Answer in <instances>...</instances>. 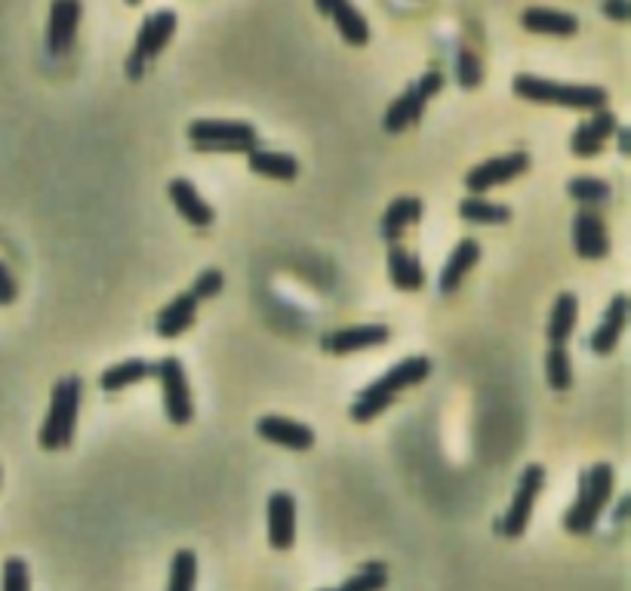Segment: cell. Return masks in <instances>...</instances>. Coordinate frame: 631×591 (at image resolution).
Returning <instances> with one entry per match:
<instances>
[{
	"label": "cell",
	"mask_w": 631,
	"mask_h": 591,
	"mask_svg": "<svg viewBox=\"0 0 631 591\" xmlns=\"http://www.w3.org/2000/svg\"><path fill=\"white\" fill-rule=\"evenodd\" d=\"M195 315H198V299L185 289L167 308H160L155 329H158V336H164V339H176V336H183L185 329L195 324Z\"/></svg>",
	"instance_id": "d6986e66"
},
{
	"label": "cell",
	"mask_w": 631,
	"mask_h": 591,
	"mask_svg": "<svg viewBox=\"0 0 631 591\" xmlns=\"http://www.w3.org/2000/svg\"><path fill=\"white\" fill-rule=\"evenodd\" d=\"M625 324H629V296H622V293H619L617 299L607 305L601 324H598L592 333L594 355H610V352H613V348L619 345V336H622Z\"/></svg>",
	"instance_id": "e0dca14e"
},
{
	"label": "cell",
	"mask_w": 631,
	"mask_h": 591,
	"mask_svg": "<svg viewBox=\"0 0 631 591\" xmlns=\"http://www.w3.org/2000/svg\"><path fill=\"white\" fill-rule=\"evenodd\" d=\"M526 167H530L526 151H509V155L484 160V164H477V167L465 173V188H469L474 197H484L490 188L517 179L521 173H526Z\"/></svg>",
	"instance_id": "9c48e42d"
},
{
	"label": "cell",
	"mask_w": 631,
	"mask_h": 591,
	"mask_svg": "<svg viewBox=\"0 0 631 591\" xmlns=\"http://www.w3.org/2000/svg\"><path fill=\"white\" fill-rule=\"evenodd\" d=\"M268 542L277 552H289L296 542V500L284 490L268 500Z\"/></svg>",
	"instance_id": "5bb4252c"
},
{
	"label": "cell",
	"mask_w": 631,
	"mask_h": 591,
	"mask_svg": "<svg viewBox=\"0 0 631 591\" xmlns=\"http://www.w3.org/2000/svg\"><path fill=\"white\" fill-rule=\"evenodd\" d=\"M601 13L610 16V19H619V22H625V19H631V7L629 3H604Z\"/></svg>",
	"instance_id": "74e56055"
},
{
	"label": "cell",
	"mask_w": 631,
	"mask_h": 591,
	"mask_svg": "<svg viewBox=\"0 0 631 591\" xmlns=\"http://www.w3.org/2000/svg\"><path fill=\"white\" fill-rule=\"evenodd\" d=\"M388 582V567L373 561V564H364L357 570L355 577H348L339 585V591H382Z\"/></svg>",
	"instance_id": "1f68e13d"
},
{
	"label": "cell",
	"mask_w": 631,
	"mask_h": 591,
	"mask_svg": "<svg viewBox=\"0 0 631 591\" xmlns=\"http://www.w3.org/2000/svg\"><path fill=\"white\" fill-rule=\"evenodd\" d=\"M545 380L552 392H570L573 388V364L566 355V345H552L545 355Z\"/></svg>",
	"instance_id": "f1b7e54d"
},
{
	"label": "cell",
	"mask_w": 631,
	"mask_h": 591,
	"mask_svg": "<svg viewBox=\"0 0 631 591\" xmlns=\"http://www.w3.org/2000/svg\"><path fill=\"white\" fill-rule=\"evenodd\" d=\"M619 130V118L610 111V108H598L592 118L585 124H579L573 130V139H570V151L576 158H594L601 155L604 142Z\"/></svg>",
	"instance_id": "8fae6325"
},
{
	"label": "cell",
	"mask_w": 631,
	"mask_h": 591,
	"mask_svg": "<svg viewBox=\"0 0 631 591\" xmlns=\"http://www.w3.org/2000/svg\"><path fill=\"white\" fill-rule=\"evenodd\" d=\"M188 139L198 145L200 151H240L250 155L259 148L256 130L244 120H195L188 127Z\"/></svg>",
	"instance_id": "5b68a950"
},
{
	"label": "cell",
	"mask_w": 631,
	"mask_h": 591,
	"mask_svg": "<svg viewBox=\"0 0 631 591\" xmlns=\"http://www.w3.org/2000/svg\"><path fill=\"white\" fill-rule=\"evenodd\" d=\"M321 13L333 16V26L336 31L343 35L345 43H352V47H364L369 40V26L367 19L361 10H355L352 3H321L317 7Z\"/></svg>",
	"instance_id": "7402d4cb"
},
{
	"label": "cell",
	"mask_w": 631,
	"mask_h": 591,
	"mask_svg": "<svg viewBox=\"0 0 631 591\" xmlns=\"http://www.w3.org/2000/svg\"><path fill=\"white\" fill-rule=\"evenodd\" d=\"M456 78H460L462 87H469V90H474L477 83H481V62H477V56L472 53V50H460V56H456Z\"/></svg>",
	"instance_id": "e575fe53"
},
{
	"label": "cell",
	"mask_w": 631,
	"mask_h": 591,
	"mask_svg": "<svg viewBox=\"0 0 631 591\" xmlns=\"http://www.w3.org/2000/svg\"><path fill=\"white\" fill-rule=\"evenodd\" d=\"M477 259H481V244L474 237H462L441 272V293H456L465 275L477 265Z\"/></svg>",
	"instance_id": "ffe728a7"
},
{
	"label": "cell",
	"mask_w": 631,
	"mask_h": 591,
	"mask_svg": "<svg viewBox=\"0 0 631 591\" xmlns=\"http://www.w3.org/2000/svg\"><path fill=\"white\" fill-rule=\"evenodd\" d=\"M579 321V299L573 293H561L552 305V315H549V342L552 345H566V339L573 336Z\"/></svg>",
	"instance_id": "484cf974"
},
{
	"label": "cell",
	"mask_w": 631,
	"mask_h": 591,
	"mask_svg": "<svg viewBox=\"0 0 631 591\" xmlns=\"http://www.w3.org/2000/svg\"><path fill=\"white\" fill-rule=\"evenodd\" d=\"M526 31L533 35H552V38H573L579 31V19L564 10H552V7H526L521 16Z\"/></svg>",
	"instance_id": "ac0fdd59"
},
{
	"label": "cell",
	"mask_w": 631,
	"mask_h": 591,
	"mask_svg": "<svg viewBox=\"0 0 631 591\" xmlns=\"http://www.w3.org/2000/svg\"><path fill=\"white\" fill-rule=\"evenodd\" d=\"M425 96L420 92V87L413 83V87H407V90L397 96L395 102H392V108L385 111V118H382V127H385V132H401L407 130L410 124H416V120L422 118V111H425Z\"/></svg>",
	"instance_id": "603a6c76"
},
{
	"label": "cell",
	"mask_w": 631,
	"mask_h": 591,
	"mask_svg": "<svg viewBox=\"0 0 631 591\" xmlns=\"http://www.w3.org/2000/svg\"><path fill=\"white\" fill-rule=\"evenodd\" d=\"M167 195H170L172 207L179 210L185 223L195 225V228H207L213 225V207L198 195V188L188 183V179H172L170 188H167Z\"/></svg>",
	"instance_id": "2e32d148"
},
{
	"label": "cell",
	"mask_w": 631,
	"mask_h": 591,
	"mask_svg": "<svg viewBox=\"0 0 631 591\" xmlns=\"http://www.w3.org/2000/svg\"><path fill=\"white\" fill-rule=\"evenodd\" d=\"M416 87H420V92L425 96V99H432L434 92L444 87V75H441V71L434 68V71H428V75H422V80L416 83Z\"/></svg>",
	"instance_id": "8d00e7d4"
},
{
	"label": "cell",
	"mask_w": 631,
	"mask_h": 591,
	"mask_svg": "<svg viewBox=\"0 0 631 591\" xmlns=\"http://www.w3.org/2000/svg\"><path fill=\"white\" fill-rule=\"evenodd\" d=\"M176 13L172 10H155L151 16H145L142 31L136 38V47H132L130 59H127V78L139 80L145 71V62L158 59L160 50L170 43V38L176 35Z\"/></svg>",
	"instance_id": "8992f818"
},
{
	"label": "cell",
	"mask_w": 631,
	"mask_h": 591,
	"mask_svg": "<svg viewBox=\"0 0 631 591\" xmlns=\"http://www.w3.org/2000/svg\"><path fill=\"white\" fill-rule=\"evenodd\" d=\"M225 287V275L219 272V268H207V272H200L198 280H195V287L188 289L195 299H213V296H219Z\"/></svg>",
	"instance_id": "d6a6232c"
},
{
	"label": "cell",
	"mask_w": 631,
	"mask_h": 591,
	"mask_svg": "<svg viewBox=\"0 0 631 591\" xmlns=\"http://www.w3.org/2000/svg\"><path fill=\"white\" fill-rule=\"evenodd\" d=\"M460 216L465 223L474 225H502L512 219V210L502 207V204H493L487 197H465L460 204Z\"/></svg>",
	"instance_id": "83f0119b"
},
{
	"label": "cell",
	"mask_w": 631,
	"mask_h": 591,
	"mask_svg": "<svg viewBox=\"0 0 631 591\" xmlns=\"http://www.w3.org/2000/svg\"><path fill=\"white\" fill-rule=\"evenodd\" d=\"M253 173L268 176V179H280V183H293L299 176V160L284 151H272V148H253L247 155Z\"/></svg>",
	"instance_id": "d4e9b609"
},
{
	"label": "cell",
	"mask_w": 631,
	"mask_h": 591,
	"mask_svg": "<svg viewBox=\"0 0 631 591\" xmlns=\"http://www.w3.org/2000/svg\"><path fill=\"white\" fill-rule=\"evenodd\" d=\"M155 376L164 392V407L176 425H188L195 420V401H191V388H188V376L179 357H164L155 364Z\"/></svg>",
	"instance_id": "ba28073f"
},
{
	"label": "cell",
	"mask_w": 631,
	"mask_h": 591,
	"mask_svg": "<svg viewBox=\"0 0 631 591\" xmlns=\"http://www.w3.org/2000/svg\"><path fill=\"white\" fill-rule=\"evenodd\" d=\"M3 591H31V577L22 558H10L3 564Z\"/></svg>",
	"instance_id": "836d02e7"
},
{
	"label": "cell",
	"mask_w": 631,
	"mask_h": 591,
	"mask_svg": "<svg viewBox=\"0 0 631 591\" xmlns=\"http://www.w3.org/2000/svg\"><path fill=\"white\" fill-rule=\"evenodd\" d=\"M428 373H432V361H428V357L422 355L404 357L401 364L385 370L379 380L369 382L367 388L357 394L355 404H352V420L355 422L376 420L382 410L395 401L397 394L407 392L413 385H420V382L428 380Z\"/></svg>",
	"instance_id": "6da1fadb"
},
{
	"label": "cell",
	"mask_w": 631,
	"mask_h": 591,
	"mask_svg": "<svg viewBox=\"0 0 631 591\" xmlns=\"http://www.w3.org/2000/svg\"><path fill=\"white\" fill-rule=\"evenodd\" d=\"M16 277L10 272V265L0 263V305H13L16 303Z\"/></svg>",
	"instance_id": "d590c367"
},
{
	"label": "cell",
	"mask_w": 631,
	"mask_h": 591,
	"mask_svg": "<svg viewBox=\"0 0 631 591\" xmlns=\"http://www.w3.org/2000/svg\"><path fill=\"white\" fill-rule=\"evenodd\" d=\"M195 585H198V554L179 549L172 558L167 591H195Z\"/></svg>",
	"instance_id": "f546056e"
},
{
	"label": "cell",
	"mask_w": 631,
	"mask_h": 591,
	"mask_svg": "<svg viewBox=\"0 0 631 591\" xmlns=\"http://www.w3.org/2000/svg\"><path fill=\"white\" fill-rule=\"evenodd\" d=\"M542 486H545V469L542 465H526L521 472V481H517V490H514V500L509 505V512L502 518V533L509 539H521L526 533V524L533 518V509L540 502Z\"/></svg>",
	"instance_id": "52a82bcc"
},
{
	"label": "cell",
	"mask_w": 631,
	"mask_h": 591,
	"mask_svg": "<svg viewBox=\"0 0 631 591\" xmlns=\"http://www.w3.org/2000/svg\"><path fill=\"white\" fill-rule=\"evenodd\" d=\"M388 277H392V284H395L397 289H404V293H416V289L425 287L422 263L404 244H392V250H388Z\"/></svg>",
	"instance_id": "44dd1931"
},
{
	"label": "cell",
	"mask_w": 631,
	"mask_h": 591,
	"mask_svg": "<svg viewBox=\"0 0 631 591\" xmlns=\"http://www.w3.org/2000/svg\"><path fill=\"white\" fill-rule=\"evenodd\" d=\"M613 481H617V474H613L610 462H598L589 469V474L579 477V496L564 514L566 533H573V536L592 533L604 514L607 502L613 496Z\"/></svg>",
	"instance_id": "7a4b0ae2"
},
{
	"label": "cell",
	"mask_w": 631,
	"mask_h": 591,
	"mask_svg": "<svg viewBox=\"0 0 631 591\" xmlns=\"http://www.w3.org/2000/svg\"><path fill=\"white\" fill-rule=\"evenodd\" d=\"M514 92L526 102L540 106H561L576 108V111H598L607 108L604 87H585V83H558V80L536 78V75H517L514 78Z\"/></svg>",
	"instance_id": "3957f363"
},
{
	"label": "cell",
	"mask_w": 631,
	"mask_h": 591,
	"mask_svg": "<svg viewBox=\"0 0 631 591\" xmlns=\"http://www.w3.org/2000/svg\"><path fill=\"white\" fill-rule=\"evenodd\" d=\"M566 195L579 200L582 207H594V204H604L610 200V185L604 179H594V176H576V179H570L566 183Z\"/></svg>",
	"instance_id": "4dcf8cb0"
},
{
	"label": "cell",
	"mask_w": 631,
	"mask_h": 591,
	"mask_svg": "<svg viewBox=\"0 0 631 591\" xmlns=\"http://www.w3.org/2000/svg\"><path fill=\"white\" fill-rule=\"evenodd\" d=\"M80 394H83V382L78 376H66V380L56 382L50 410H47V420L40 429V447L62 450L71 444L75 429H78Z\"/></svg>",
	"instance_id": "277c9868"
},
{
	"label": "cell",
	"mask_w": 631,
	"mask_h": 591,
	"mask_svg": "<svg viewBox=\"0 0 631 591\" xmlns=\"http://www.w3.org/2000/svg\"><path fill=\"white\" fill-rule=\"evenodd\" d=\"M256 432L263 434L265 441L277 444V447L296 450V453L315 447V432L303 422L287 420V416H263L256 422Z\"/></svg>",
	"instance_id": "9a60e30c"
},
{
	"label": "cell",
	"mask_w": 631,
	"mask_h": 591,
	"mask_svg": "<svg viewBox=\"0 0 631 591\" xmlns=\"http://www.w3.org/2000/svg\"><path fill=\"white\" fill-rule=\"evenodd\" d=\"M617 136H619V151H622V155H631V139H629V130H625V127H619Z\"/></svg>",
	"instance_id": "f35d334b"
},
{
	"label": "cell",
	"mask_w": 631,
	"mask_h": 591,
	"mask_svg": "<svg viewBox=\"0 0 631 591\" xmlns=\"http://www.w3.org/2000/svg\"><path fill=\"white\" fill-rule=\"evenodd\" d=\"M324 591H339V589H324Z\"/></svg>",
	"instance_id": "ab89813d"
},
{
	"label": "cell",
	"mask_w": 631,
	"mask_h": 591,
	"mask_svg": "<svg viewBox=\"0 0 631 591\" xmlns=\"http://www.w3.org/2000/svg\"><path fill=\"white\" fill-rule=\"evenodd\" d=\"M573 247H576L579 259L598 263L610 253V237H607V225L601 213L594 207H582L573 216Z\"/></svg>",
	"instance_id": "30bf717a"
},
{
	"label": "cell",
	"mask_w": 631,
	"mask_h": 591,
	"mask_svg": "<svg viewBox=\"0 0 631 591\" xmlns=\"http://www.w3.org/2000/svg\"><path fill=\"white\" fill-rule=\"evenodd\" d=\"M80 16H83V7L75 3V0H56L53 7H50V26H47V47H50V53L62 56L71 50V43L78 38Z\"/></svg>",
	"instance_id": "4fadbf2b"
},
{
	"label": "cell",
	"mask_w": 631,
	"mask_h": 591,
	"mask_svg": "<svg viewBox=\"0 0 631 591\" xmlns=\"http://www.w3.org/2000/svg\"><path fill=\"white\" fill-rule=\"evenodd\" d=\"M422 216V200L420 197H397L395 204L385 210V216H382V225L379 232L385 240H392V244H401V237H404V232H407L410 225L420 223Z\"/></svg>",
	"instance_id": "cb8c5ba5"
},
{
	"label": "cell",
	"mask_w": 631,
	"mask_h": 591,
	"mask_svg": "<svg viewBox=\"0 0 631 591\" xmlns=\"http://www.w3.org/2000/svg\"><path fill=\"white\" fill-rule=\"evenodd\" d=\"M388 336H392V329L385 327V324H357V327L327 333L321 345H324V352H329V355H352V352L385 345Z\"/></svg>",
	"instance_id": "7c38bea8"
},
{
	"label": "cell",
	"mask_w": 631,
	"mask_h": 591,
	"mask_svg": "<svg viewBox=\"0 0 631 591\" xmlns=\"http://www.w3.org/2000/svg\"><path fill=\"white\" fill-rule=\"evenodd\" d=\"M148 376H155V364H148L142 357H130V361H120L115 367L102 370L99 385H102L106 392H120V388H127V385L148 380Z\"/></svg>",
	"instance_id": "4316f807"
}]
</instances>
